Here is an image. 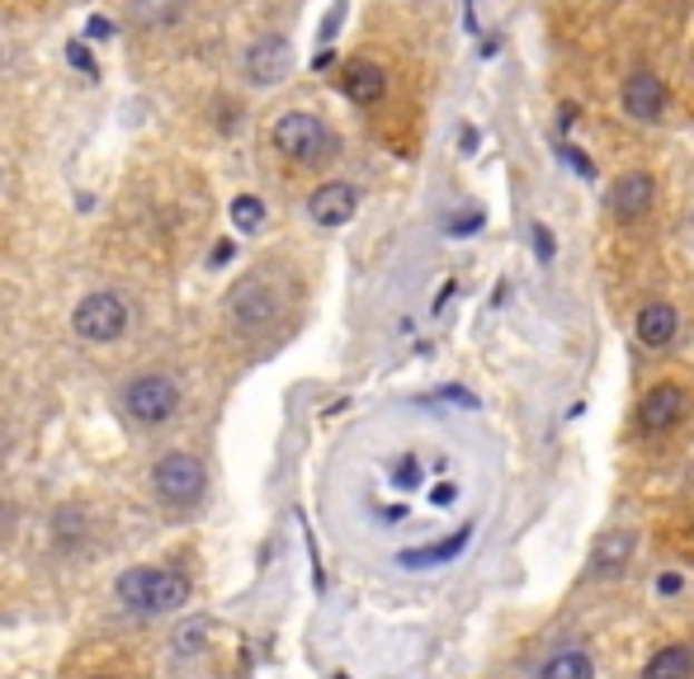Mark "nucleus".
Instances as JSON below:
<instances>
[{
    "mask_svg": "<svg viewBox=\"0 0 694 679\" xmlns=\"http://www.w3.org/2000/svg\"><path fill=\"white\" fill-rule=\"evenodd\" d=\"M270 137H274V147L297 166H312V161H322V156H331V132H326L322 118L307 114V109L280 114V124H274Z\"/></svg>",
    "mask_w": 694,
    "mask_h": 679,
    "instance_id": "3",
    "label": "nucleus"
},
{
    "mask_svg": "<svg viewBox=\"0 0 694 679\" xmlns=\"http://www.w3.org/2000/svg\"><path fill=\"white\" fill-rule=\"evenodd\" d=\"M685 392L676 383H662V387H652L643 396V406H638V425L647 434H666L671 425H681V415H685Z\"/></svg>",
    "mask_w": 694,
    "mask_h": 679,
    "instance_id": "11",
    "label": "nucleus"
},
{
    "mask_svg": "<svg viewBox=\"0 0 694 679\" xmlns=\"http://www.w3.org/2000/svg\"><path fill=\"white\" fill-rule=\"evenodd\" d=\"M67 62H71V67H81L86 76H99V67L90 62V52H86L81 43H71V48H67Z\"/></svg>",
    "mask_w": 694,
    "mask_h": 679,
    "instance_id": "21",
    "label": "nucleus"
},
{
    "mask_svg": "<svg viewBox=\"0 0 694 679\" xmlns=\"http://www.w3.org/2000/svg\"><path fill=\"white\" fill-rule=\"evenodd\" d=\"M416 476H421V463H416V457H402V468H397V486H416Z\"/></svg>",
    "mask_w": 694,
    "mask_h": 679,
    "instance_id": "22",
    "label": "nucleus"
},
{
    "mask_svg": "<svg viewBox=\"0 0 694 679\" xmlns=\"http://www.w3.org/2000/svg\"><path fill=\"white\" fill-rule=\"evenodd\" d=\"M619 105H624V114L633 118V124H657V118L666 114V86H662V76H652V71L628 76Z\"/></svg>",
    "mask_w": 694,
    "mask_h": 679,
    "instance_id": "9",
    "label": "nucleus"
},
{
    "mask_svg": "<svg viewBox=\"0 0 694 679\" xmlns=\"http://www.w3.org/2000/svg\"><path fill=\"white\" fill-rule=\"evenodd\" d=\"M354 208H360V189L345 185V179H331V185L312 189V198H307V217L316 227H345Z\"/></svg>",
    "mask_w": 694,
    "mask_h": 679,
    "instance_id": "8",
    "label": "nucleus"
},
{
    "mask_svg": "<svg viewBox=\"0 0 694 679\" xmlns=\"http://www.w3.org/2000/svg\"><path fill=\"white\" fill-rule=\"evenodd\" d=\"M643 679H694V651L681 642L652 651V661L643 666Z\"/></svg>",
    "mask_w": 694,
    "mask_h": 679,
    "instance_id": "15",
    "label": "nucleus"
},
{
    "mask_svg": "<svg viewBox=\"0 0 694 679\" xmlns=\"http://www.w3.org/2000/svg\"><path fill=\"white\" fill-rule=\"evenodd\" d=\"M657 204V179L633 170V175H619L609 189V208L619 223H638V217H647V208Z\"/></svg>",
    "mask_w": 694,
    "mask_h": 679,
    "instance_id": "10",
    "label": "nucleus"
},
{
    "mask_svg": "<svg viewBox=\"0 0 694 679\" xmlns=\"http://www.w3.org/2000/svg\"><path fill=\"white\" fill-rule=\"evenodd\" d=\"M90 679H109V675H90Z\"/></svg>",
    "mask_w": 694,
    "mask_h": 679,
    "instance_id": "26",
    "label": "nucleus"
},
{
    "mask_svg": "<svg viewBox=\"0 0 694 679\" xmlns=\"http://www.w3.org/2000/svg\"><path fill=\"white\" fill-rule=\"evenodd\" d=\"M204 486H208V472L185 449H170L162 463L151 468V491L162 495L166 505H175V510H189V505L204 501Z\"/></svg>",
    "mask_w": 694,
    "mask_h": 679,
    "instance_id": "2",
    "label": "nucleus"
},
{
    "mask_svg": "<svg viewBox=\"0 0 694 679\" xmlns=\"http://www.w3.org/2000/svg\"><path fill=\"white\" fill-rule=\"evenodd\" d=\"M114 599L133 613H175L189 604V575L170 571V567H133L114 581Z\"/></svg>",
    "mask_w": 694,
    "mask_h": 679,
    "instance_id": "1",
    "label": "nucleus"
},
{
    "mask_svg": "<svg viewBox=\"0 0 694 679\" xmlns=\"http://www.w3.org/2000/svg\"><path fill=\"white\" fill-rule=\"evenodd\" d=\"M289 71H293V43L280 33H265V38H255L251 52H246V81L251 86H280L289 81Z\"/></svg>",
    "mask_w": 694,
    "mask_h": 679,
    "instance_id": "6",
    "label": "nucleus"
},
{
    "mask_svg": "<svg viewBox=\"0 0 694 679\" xmlns=\"http://www.w3.org/2000/svg\"><path fill=\"white\" fill-rule=\"evenodd\" d=\"M628 557H633V529H609L595 543V575H614L619 567H628Z\"/></svg>",
    "mask_w": 694,
    "mask_h": 679,
    "instance_id": "16",
    "label": "nucleus"
},
{
    "mask_svg": "<svg viewBox=\"0 0 694 679\" xmlns=\"http://www.w3.org/2000/svg\"><path fill=\"white\" fill-rule=\"evenodd\" d=\"M657 590H662V594H671V590H681V575H662V581H657Z\"/></svg>",
    "mask_w": 694,
    "mask_h": 679,
    "instance_id": "25",
    "label": "nucleus"
},
{
    "mask_svg": "<svg viewBox=\"0 0 694 679\" xmlns=\"http://www.w3.org/2000/svg\"><path fill=\"white\" fill-rule=\"evenodd\" d=\"M0 189H6V175H0Z\"/></svg>",
    "mask_w": 694,
    "mask_h": 679,
    "instance_id": "27",
    "label": "nucleus"
},
{
    "mask_svg": "<svg viewBox=\"0 0 694 679\" xmlns=\"http://www.w3.org/2000/svg\"><path fill=\"white\" fill-rule=\"evenodd\" d=\"M468 538H472V524H463L459 533L449 538V543H430V548H411V552H402L397 562L402 567H440V562H449V557H459L463 548H468Z\"/></svg>",
    "mask_w": 694,
    "mask_h": 679,
    "instance_id": "17",
    "label": "nucleus"
},
{
    "mask_svg": "<svg viewBox=\"0 0 694 679\" xmlns=\"http://www.w3.org/2000/svg\"><path fill=\"white\" fill-rule=\"evenodd\" d=\"M553 250H558V242H553V232L544 223H534V255L544 259V265H553Z\"/></svg>",
    "mask_w": 694,
    "mask_h": 679,
    "instance_id": "20",
    "label": "nucleus"
},
{
    "mask_svg": "<svg viewBox=\"0 0 694 679\" xmlns=\"http://www.w3.org/2000/svg\"><path fill=\"white\" fill-rule=\"evenodd\" d=\"M71 331L90 340V345H114L128 331V303L118 293H90L71 312Z\"/></svg>",
    "mask_w": 694,
    "mask_h": 679,
    "instance_id": "4",
    "label": "nucleus"
},
{
    "mask_svg": "<svg viewBox=\"0 0 694 679\" xmlns=\"http://www.w3.org/2000/svg\"><path fill=\"white\" fill-rule=\"evenodd\" d=\"M539 679H595V666H590V656L577 651V647H567L558 656H548Z\"/></svg>",
    "mask_w": 694,
    "mask_h": 679,
    "instance_id": "18",
    "label": "nucleus"
},
{
    "mask_svg": "<svg viewBox=\"0 0 694 679\" xmlns=\"http://www.w3.org/2000/svg\"><path fill=\"white\" fill-rule=\"evenodd\" d=\"M124 411L137 425H166L170 415L180 411V387H175V377H166V373H143L128 383Z\"/></svg>",
    "mask_w": 694,
    "mask_h": 679,
    "instance_id": "5",
    "label": "nucleus"
},
{
    "mask_svg": "<svg viewBox=\"0 0 694 679\" xmlns=\"http://www.w3.org/2000/svg\"><path fill=\"white\" fill-rule=\"evenodd\" d=\"M676 331H681V312L671 303H647L638 312V340L647 350H666L676 340Z\"/></svg>",
    "mask_w": 694,
    "mask_h": 679,
    "instance_id": "13",
    "label": "nucleus"
},
{
    "mask_svg": "<svg viewBox=\"0 0 694 679\" xmlns=\"http://www.w3.org/2000/svg\"><path fill=\"white\" fill-rule=\"evenodd\" d=\"M341 90L354 99V105H379V99L388 95V76L379 62H350L341 71Z\"/></svg>",
    "mask_w": 694,
    "mask_h": 679,
    "instance_id": "12",
    "label": "nucleus"
},
{
    "mask_svg": "<svg viewBox=\"0 0 694 679\" xmlns=\"http://www.w3.org/2000/svg\"><path fill=\"white\" fill-rule=\"evenodd\" d=\"M124 14H128V24H133V29H143V33H151V29H170L175 19L185 14V0H128Z\"/></svg>",
    "mask_w": 694,
    "mask_h": 679,
    "instance_id": "14",
    "label": "nucleus"
},
{
    "mask_svg": "<svg viewBox=\"0 0 694 679\" xmlns=\"http://www.w3.org/2000/svg\"><path fill=\"white\" fill-rule=\"evenodd\" d=\"M227 307H232V322H236V326L255 331V326H265L270 316H274V307H280V297H274V288L265 284V278H242V284L232 288Z\"/></svg>",
    "mask_w": 694,
    "mask_h": 679,
    "instance_id": "7",
    "label": "nucleus"
},
{
    "mask_svg": "<svg viewBox=\"0 0 694 679\" xmlns=\"http://www.w3.org/2000/svg\"><path fill=\"white\" fill-rule=\"evenodd\" d=\"M232 227L236 232H261L265 227V204L255 194H236L232 198Z\"/></svg>",
    "mask_w": 694,
    "mask_h": 679,
    "instance_id": "19",
    "label": "nucleus"
},
{
    "mask_svg": "<svg viewBox=\"0 0 694 679\" xmlns=\"http://www.w3.org/2000/svg\"><path fill=\"white\" fill-rule=\"evenodd\" d=\"M86 33H90V38H114V24H109V19H90Z\"/></svg>",
    "mask_w": 694,
    "mask_h": 679,
    "instance_id": "24",
    "label": "nucleus"
},
{
    "mask_svg": "<svg viewBox=\"0 0 694 679\" xmlns=\"http://www.w3.org/2000/svg\"><path fill=\"white\" fill-rule=\"evenodd\" d=\"M453 495H459V486H453V482H444V486H434V491H430V501H434V505H449Z\"/></svg>",
    "mask_w": 694,
    "mask_h": 679,
    "instance_id": "23",
    "label": "nucleus"
}]
</instances>
